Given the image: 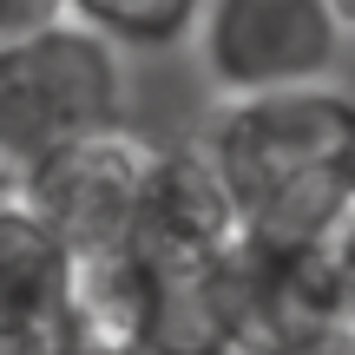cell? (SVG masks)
<instances>
[{"mask_svg": "<svg viewBox=\"0 0 355 355\" xmlns=\"http://www.w3.org/2000/svg\"><path fill=\"white\" fill-rule=\"evenodd\" d=\"M204 152L243 237L329 243L355 211V99L336 86L230 99Z\"/></svg>", "mask_w": 355, "mask_h": 355, "instance_id": "1", "label": "cell"}, {"mask_svg": "<svg viewBox=\"0 0 355 355\" xmlns=\"http://www.w3.org/2000/svg\"><path fill=\"white\" fill-rule=\"evenodd\" d=\"M119 119H125V73L99 33L53 20L0 46V165L13 171V184L46 158L119 132Z\"/></svg>", "mask_w": 355, "mask_h": 355, "instance_id": "2", "label": "cell"}, {"mask_svg": "<svg viewBox=\"0 0 355 355\" xmlns=\"http://www.w3.org/2000/svg\"><path fill=\"white\" fill-rule=\"evenodd\" d=\"M145 165H152V145L119 125V132H99V139H86V145H73V152L46 158V165H33L13 184V204H20L33 224H46L53 243H60L73 263H86V257H119L132 243Z\"/></svg>", "mask_w": 355, "mask_h": 355, "instance_id": "3", "label": "cell"}, {"mask_svg": "<svg viewBox=\"0 0 355 355\" xmlns=\"http://www.w3.org/2000/svg\"><path fill=\"white\" fill-rule=\"evenodd\" d=\"M343 53L329 0H204V73L230 99L322 86Z\"/></svg>", "mask_w": 355, "mask_h": 355, "instance_id": "4", "label": "cell"}, {"mask_svg": "<svg viewBox=\"0 0 355 355\" xmlns=\"http://www.w3.org/2000/svg\"><path fill=\"white\" fill-rule=\"evenodd\" d=\"M230 243H237V211L224 198V178H217L204 139L152 145L125 257L139 270H204Z\"/></svg>", "mask_w": 355, "mask_h": 355, "instance_id": "5", "label": "cell"}, {"mask_svg": "<svg viewBox=\"0 0 355 355\" xmlns=\"http://www.w3.org/2000/svg\"><path fill=\"white\" fill-rule=\"evenodd\" d=\"M66 296H73V257L53 243L46 224H33L7 198L0 204V349L60 329Z\"/></svg>", "mask_w": 355, "mask_h": 355, "instance_id": "6", "label": "cell"}, {"mask_svg": "<svg viewBox=\"0 0 355 355\" xmlns=\"http://www.w3.org/2000/svg\"><path fill=\"white\" fill-rule=\"evenodd\" d=\"M139 355H237V329L217 296V263L145 270V343Z\"/></svg>", "mask_w": 355, "mask_h": 355, "instance_id": "7", "label": "cell"}, {"mask_svg": "<svg viewBox=\"0 0 355 355\" xmlns=\"http://www.w3.org/2000/svg\"><path fill=\"white\" fill-rule=\"evenodd\" d=\"M66 322L105 355H139L145 343V270L119 257H86L73 263V296H66Z\"/></svg>", "mask_w": 355, "mask_h": 355, "instance_id": "8", "label": "cell"}, {"mask_svg": "<svg viewBox=\"0 0 355 355\" xmlns=\"http://www.w3.org/2000/svg\"><path fill=\"white\" fill-rule=\"evenodd\" d=\"M66 20L99 33L105 46H171L204 13V0H60Z\"/></svg>", "mask_w": 355, "mask_h": 355, "instance_id": "9", "label": "cell"}, {"mask_svg": "<svg viewBox=\"0 0 355 355\" xmlns=\"http://www.w3.org/2000/svg\"><path fill=\"white\" fill-rule=\"evenodd\" d=\"M53 20H66L60 0H0V46H13V40L40 33V26H53Z\"/></svg>", "mask_w": 355, "mask_h": 355, "instance_id": "10", "label": "cell"}, {"mask_svg": "<svg viewBox=\"0 0 355 355\" xmlns=\"http://www.w3.org/2000/svg\"><path fill=\"white\" fill-rule=\"evenodd\" d=\"M0 355H105L99 343H86V336L73 329V322H60V329H46V336H26V343H7Z\"/></svg>", "mask_w": 355, "mask_h": 355, "instance_id": "11", "label": "cell"}, {"mask_svg": "<svg viewBox=\"0 0 355 355\" xmlns=\"http://www.w3.org/2000/svg\"><path fill=\"white\" fill-rule=\"evenodd\" d=\"M250 355H355V336H309V343H270Z\"/></svg>", "mask_w": 355, "mask_h": 355, "instance_id": "12", "label": "cell"}, {"mask_svg": "<svg viewBox=\"0 0 355 355\" xmlns=\"http://www.w3.org/2000/svg\"><path fill=\"white\" fill-rule=\"evenodd\" d=\"M329 250H336V263H343V277H349V290H355V211L343 217V230L329 237Z\"/></svg>", "mask_w": 355, "mask_h": 355, "instance_id": "13", "label": "cell"}, {"mask_svg": "<svg viewBox=\"0 0 355 355\" xmlns=\"http://www.w3.org/2000/svg\"><path fill=\"white\" fill-rule=\"evenodd\" d=\"M329 13H336V26H355V0H329Z\"/></svg>", "mask_w": 355, "mask_h": 355, "instance_id": "14", "label": "cell"}, {"mask_svg": "<svg viewBox=\"0 0 355 355\" xmlns=\"http://www.w3.org/2000/svg\"><path fill=\"white\" fill-rule=\"evenodd\" d=\"M7 198H13V171L0 165V204H7Z\"/></svg>", "mask_w": 355, "mask_h": 355, "instance_id": "15", "label": "cell"}]
</instances>
